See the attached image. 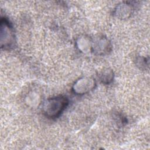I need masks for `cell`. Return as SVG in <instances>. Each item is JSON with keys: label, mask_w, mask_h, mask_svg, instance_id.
Masks as SVG:
<instances>
[{"label": "cell", "mask_w": 150, "mask_h": 150, "mask_svg": "<svg viewBox=\"0 0 150 150\" xmlns=\"http://www.w3.org/2000/svg\"><path fill=\"white\" fill-rule=\"evenodd\" d=\"M69 104L68 98L64 96H59L47 98L42 105L43 114L48 118L55 119L66 109Z\"/></svg>", "instance_id": "obj_1"}, {"label": "cell", "mask_w": 150, "mask_h": 150, "mask_svg": "<svg viewBox=\"0 0 150 150\" xmlns=\"http://www.w3.org/2000/svg\"><path fill=\"white\" fill-rule=\"evenodd\" d=\"M15 42V34L12 24L7 18H2L1 20V48L10 49L13 46Z\"/></svg>", "instance_id": "obj_2"}, {"label": "cell", "mask_w": 150, "mask_h": 150, "mask_svg": "<svg viewBox=\"0 0 150 150\" xmlns=\"http://www.w3.org/2000/svg\"><path fill=\"white\" fill-rule=\"evenodd\" d=\"M95 84V81L93 79L84 77L79 79L74 83L73 90L75 93L78 94H83L91 90Z\"/></svg>", "instance_id": "obj_3"}, {"label": "cell", "mask_w": 150, "mask_h": 150, "mask_svg": "<svg viewBox=\"0 0 150 150\" xmlns=\"http://www.w3.org/2000/svg\"><path fill=\"white\" fill-rule=\"evenodd\" d=\"M113 72L112 70H106L103 71L100 74V80L103 83L109 84L113 79Z\"/></svg>", "instance_id": "obj_4"}]
</instances>
